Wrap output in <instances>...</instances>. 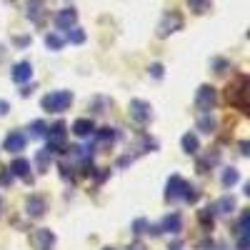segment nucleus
Here are the masks:
<instances>
[{"instance_id": "nucleus-1", "label": "nucleus", "mask_w": 250, "mask_h": 250, "mask_svg": "<svg viewBox=\"0 0 250 250\" xmlns=\"http://www.w3.org/2000/svg\"><path fill=\"white\" fill-rule=\"evenodd\" d=\"M180 198H185V200H195V193H193V188L188 185L180 175H170L168 178V185H165V200H170V203H175V200H180Z\"/></svg>"}, {"instance_id": "nucleus-2", "label": "nucleus", "mask_w": 250, "mask_h": 250, "mask_svg": "<svg viewBox=\"0 0 250 250\" xmlns=\"http://www.w3.org/2000/svg\"><path fill=\"white\" fill-rule=\"evenodd\" d=\"M40 105H43V110H48V113H62V110H68L73 105V93L70 90L48 93V95H43Z\"/></svg>"}, {"instance_id": "nucleus-3", "label": "nucleus", "mask_w": 250, "mask_h": 250, "mask_svg": "<svg viewBox=\"0 0 250 250\" xmlns=\"http://www.w3.org/2000/svg\"><path fill=\"white\" fill-rule=\"evenodd\" d=\"M183 28V18H180V13H175V10H165L163 13V18H160V23H158V38H168V35H173L175 30H180Z\"/></svg>"}, {"instance_id": "nucleus-4", "label": "nucleus", "mask_w": 250, "mask_h": 250, "mask_svg": "<svg viewBox=\"0 0 250 250\" xmlns=\"http://www.w3.org/2000/svg\"><path fill=\"white\" fill-rule=\"evenodd\" d=\"M65 135H68L65 123H62V120L55 123L53 128L48 130V135H45V138H48V148H45V150H48V153H58L62 145H65Z\"/></svg>"}, {"instance_id": "nucleus-5", "label": "nucleus", "mask_w": 250, "mask_h": 250, "mask_svg": "<svg viewBox=\"0 0 250 250\" xmlns=\"http://www.w3.org/2000/svg\"><path fill=\"white\" fill-rule=\"evenodd\" d=\"M195 103H198V108L203 113H210L215 108V103H218V90L213 85H200L198 95H195Z\"/></svg>"}, {"instance_id": "nucleus-6", "label": "nucleus", "mask_w": 250, "mask_h": 250, "mask_svg": "<svg viewBox=\"0 0 250 250\" xmlns=\"http://www.w3.org/2000/svg\"><path fill=\"white\" fill-rule=\"evenodd\" d=\"M130 118L135 120V123H148L150 118H153V113H150V103H145V100H140V98H135V100H130Z\"/></svg>"}, {"instance_id": "nucleus-7", "label": "nucleus", "mask_w": 250, "mask_h": 250, "mask_svg": "<svg viewBox=\"0 0 250 250\" xmlns=\"http://www.w3.org/2000/svg\"><path fill=\"white\" fill-rule=\"evenodd\" d=\"M75 23H78V10L75 8L58 10V15H55V28L58 30H70V28H75Z\"/></svg>"}, {"instance_id": "nucleus-8", "label": "nucleus", "mask_w": 250, "mask_h": 250, "mask_svg": "<svg viewBox=\"0 0 250 250\" xmlns=\"http://www.w3.org/2000/svg\"><path fill=\"white\" fill-rule=\"evenodd\" d=\"M33 78V65L28 60H20L13 65V80L18 83V85H25V83Z\"/></svg>"}, {"instance_id": "nucleus-9", "label": "nucleus", "mask_w": 250, "mask_h": 250, "mask_svg": "<svg viewBox=\"0 0 250 250\" xmlns=\"http://www.w3.org/2000/svg\"><path fill=\"white\" fill-rule=\"evenodd\" d=\"M25 145H28V138L23 133H10L3 143V148L8 153H20V150H25Z\"/></svg>"}, {"instance_id": "nucleus-10", "label": "nucleus", "mask_w": 250, "mask_h": 250, "mask_svg": "<svg viewBox=\"0 0 250 250\" xmlns=\"http://www.w3.org/2000/svg\"><path fill=\"white\" fill-rule=\"evenodd\" d=\"M160 230H163V233H170V235L180 233V230H183V218H180V213H170V215H165V218H163V223H160Z\"/></svg>"}, {"instance_id": "nucleus-11", "label": "nucleus", "mask_w": 250, "mask_h": 250, "mask_svg": "<svg viewBox=\"0 0 250 250\" xmlns=\"http://www.w3.org/2000/svg\"><path fill=\"white\" fill-rule=\"evenodd\" d=\"M25 210H28L30 218H43L45 215V200L40 195H30L28 203H25Z\"/></svg>"}, {"instance_id": "nucleus-12", "label": "nucleus", "mask_w": 250, "mask_h": 250, "mask_svg": "<svg viewBox=\"0 0 250 250\" xmlns=\"http://www.w3.org/2000/svg\"><path fill=\"white\" fill-rule=\"evenodd\" d=\"M93 130H95V123L88 120V118H78V120L73 123V133H75L78 138H88V135H93Z\"/></svg>"}, {"instance_id": "nucleus-13", "label": "nucleus", "mask_w": 250, "mask_h": 250, "mask_svg": "<svg viewBox=\"0 0 250 250\" xmlns=\"http://www.w3.org/2000/svg\"><path fill=\"white\" fill-rule=\"evenodd\" d=\"M10 175H18V178H25L30 180V163L25 158H15L10 163Z\"/></svg>"}, {"instance_id": "nucleus-14", "label": "nucleus", "mask_w": 250, "mask_h": 250, "mask_svg": "<svg viewBox=\"0 0 250 250\" xmlns=\"http://www.w3.org/2000/svg\"><path fill=\"white\" fill-rule=\"evenodd\" d=\"M180 143H183V150H185L188 155H195V153L200 150V140H198L195 133H185Z\"/></svg>"}, {"instance_id": "nucleus-15", "label": "nucleus", "mask_w": 250, "mask_h": 250, "mask_svg": "<svg viewBox=\"0 0 250 250\" xmlns=\"http://www.w3.org/2000/svg\"><path fill=\"white\" fill-rule=\"evenodd\" d=\"M233 210H235V198H230V195H223L215 205V213H223V215L233 213Z\"/></svg>"}, {"instance_id": "nucleus-16", "label": "nucleus", "mask_w": 250, "mask_h": 250, "mask_svg": "<svg viewBox=\"0 0 250 250\" xmlns=\"http://www.w3.org/2000/svg\"><path fill=\"white\" fill-rule=\"evenodd\" d=\"M238 180H240V173H238L235 168H225V170H223V185H225V188H233Z\"/></svg>"}, {"instance_id": "nucleus-17", "label": "nucleus", "mask_w": 250, "mask_h": 250, "mask_svg": "<svg viewBox=\"0 0 250 250\" xmlns=\"http://www.w3.org/2000/svg\"><path fill=\"white\" fill-rule=\"evenodd\" d=\"M45 45H48L50 50H62V45H65V38L50 33V35H45Z\"/></svg>"}, {"instance_id": "nucleus-18", "label": "nucleus", "mask_w": 250, "mask_h": 250, "mask_svg": "<svg viewBox=\"0 0 250 250\" xmlns=\"http://www.w3.org/2000/svg\"><path fill=\"white\" fill-rule=\"evenodd\" d=\"M38 243H40V250H48L53 243H55V235L50 230H40L38 233Z\"/></svg>"}, {"instance_id": "nucleus-19", "label": "nucleus", "mask_w": 250, "mask_h": 250, "mask_svg": "<svg viewBox=\"0 0 250 250\" xmlns=\"http://www.w3.org/2000/svg\"><path fill=\"white\" fill-rule=\"evenodd\" d=\"M188 8L200 15V13H205L208 8H210V0H188Z\"/></svg>"}, {"instance_id": "nucleus-20", "label": "nucleus", "mask_w": 250, "mask_h": 250, "mask_svg": "<svg viewBox=\"0 0 250 250\" xmlns=\"http://www.w3.org/2000/svg\"><path fill=\"white\" fill-rule=\"evenodd\" d=\"M198 128H200V133H213V130H215V120H213L210 115H203V118L198 120Z\"/></svg>"}, {"instance_id": "nucleus-21", "label": "nucleus", "mask_w": 250, "mask_h": 250, "mask_svg": "<svg viewBox=\"0 0 250 250\" xmlns=\"http://www.w3.org/2000/svg\"><path fill=\"white\" fill-rule=\"evenodd\" d=\"M35 163H38V170H40V173L48 170V165H50V153H48V150H40V153L35 155Z\"/></svg>"}, {"instance_id": "nucleus-22", "label": "nucleus", "mask_w": 250, "mask_h": 250, "mask_svg": "<svg viewBox=\"0 0 250 250\" xmlns=\"http://www.w3.org/2000/svg\"><path fill=\"white\" fill-rule=\"evenodd\" d=\"M85 30H78V28H70V43H75V45H83V43H85Z\"/></svg>"}, {"instance_id": "nucleus-23", "label": "nucleus", "mask_w": 250, "mask_h": 250, "mask_svg": "<svg viewBox=\"0 0 250 250\" xmlns=\"http://www.w3.org/2000/svg\"><path fill=\"white\" fill-rule=\"evenodd\" d=\"M30 130H33V135H38V138H45V135H48V125H45L43 120H35V123L30 125Z\"/></svg>"}, {"instance_id": "nucleus-24", "label": "nucleus", "mask_w": 250, "mask_h": 250, "mask_svg": "<svg viewBox=\"0 0 250 250\" xmlns=\"http://www.w3.org/2000/svg\"><path fill=\"white\" fill-rule=\"evenodd\" d=\"M95 130H98V128H95ZM98 140H103V143L115 140V130H113V128H100V130H98Z\"/></svg>"}, {"instance_id": "nucleus-25", "label": "nucleus", "mask_w": 250, "mask_h": 250, "mask_svg": "<svg viewBox=\"0 0 250 250\" xmlns=\"http://www.w3.org/2000/svg\"><path fill=\"white\" fill-rule=\"evenodd\" d=\"M240 235H250V213L243 210V220H240Z\"/></svg>"}, {"instance_id": "nucleus-26", "label": "nucleus", "mask_w": 250, "mask_h": 250, "mask_svg": "<svg viewBox=\"0 0 250 250\" xmlns=\"http://www.w3.org/2000/svg\"><path fill=\"white\" fill-rule=\"evenodd\" d=\"M145 230H148V220H145V218H140V220H135L133 223V233H145Z\"/></svg>"}, {"instance_id": "nucleus-27", "label": "nucleus", "mask_w": 250, "mask_h": 250, "mask_svg": "<svg viewBox=\"0 0 250 250\" xmlns=\"http://www.w3.org/2000/svg\"><path fill=\"white\" fill-rule=\"evenodd\" d=\"M150 75L153 78H163L165 75V68L160 65V62H153V65H150Z\"/></svg>"}, {"instance_id": "nucleus-28", "label": "nucleus", "mask_w": 250, "mask_h": 250, "mask_svg": "<svg viewBox=\"0 0 250 250\" xmlns=\"http://www.w3.org/2000/svg\"><path fill=\"white\" fill-rule=\"evenodd\" d=\"M10 113V103L8 100H0V115H8Z\"/></svg>"}, {"instance_id": "nucleus-29", "label": "nucleus", "mask_w": 250, "mask_h": 250, "mask_svg": "<svg viewBox=\"0 0 250 250\" xmlns=\"http://www.w3.org/2000/svg\"><path fill=\"white\" fill-rule=\"evenodd\" d=\"M15 45H23V48H25V45H30V38H28V35H23V38L18 35V38H15Z\"/></svg>"}, {"instance_id": "nucleus-30", "label": "nucleus", "mask_w": 250, "mask_h": 250, "mask_svg": "<svg viewBox=\"0 0 250 250\" xmlns=\"http://www.w3.org/2000/svg\"><path fill=\"white\" fill-rule=\"evenodd\" d=\"M30 93H33V85H28V88H23V98H28Z\"/></svg>"}, {"instance_id": "nucleus-31", "label": "nucleus", "mask_w": 250, "mask_h": 250, "mask_svg": "<svg viewBox=\"0 0 250 250\" xmlns=\"http://www.w3.org/2000/svg\"><path fill=\"white\" fill-rule=\"evenodd\" d=\"M103 250H113V248H103Z\"/></svg>"}, {"instance_id": "nucleus-32", "label": "nucleus", "mask_w": 250, "mask_h": 250, "mask_svg": "<svg viewBox=\"0 0 250 250\" xmlns=\"http://www.w3.org/2000/svg\"><path fill=\"white\" fill-rule=\"evenodd\" d=\"M0 208H3V203H0Z\"/></svg>"}]
</instances>
